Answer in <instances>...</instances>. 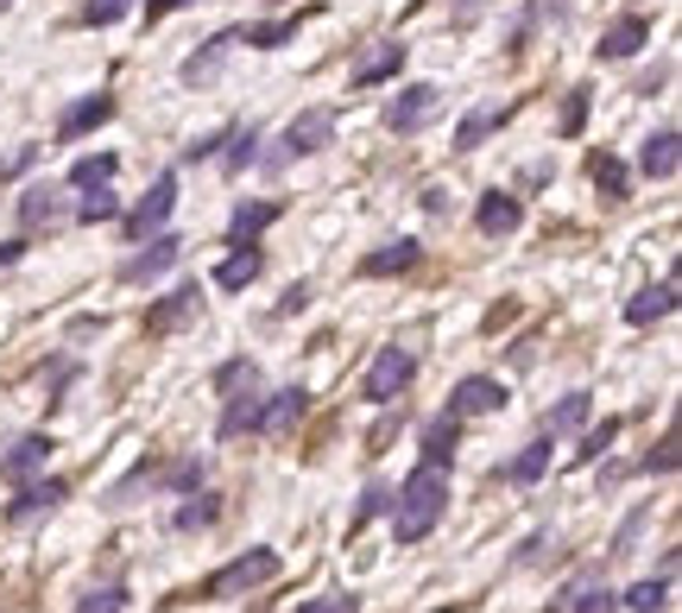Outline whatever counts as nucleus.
<instances>
[{"mask_svg":"<svg viewBox=\"0 0 682 613\" xmlns=\"http://www.w3.org/2000/svg\"><path fill=\"white\" fill-rule=\"evenodd\" d=\"M385 512H392V537H399V544H424V537L443 525V512H449V468L417 461V468L399 481V500Z\"/></svg>","mask_w":682,"mask_h":613,"instance_id":"f257e3e1","label":"nucleus"},{"mask_svg":"<svg viewBox=\"0 0 682 613\" xmlns=\"http://www.w3.org/2000/svg\"><path fill=\"white\" fill-rule=\"evenodd\" d=\"M215 392H222V417H215V436H222V443L259 431V405H266V392H259V367H253L247 355H234V360L215 367Z\"/></svg>","mask_w":682,"mask_h":613,"instance_id":"f03ea898","label":"nucleus"},{"mask_svg":"<svg viewBox=\"0 0 682 613\" xmlns=\"http://www.w3.org/2000/svg\"><path fill=\"white\" fill-rule=\"evenodd\" d=\"M278 550H266V544H253L247 557H234V562H222L209 582H202V594L209 601H234V594H253V588H266V582H278Z\"/></svg>","mask_w":682,"mask_h":613,"instance_id":"7ed1b4c3","label":"nucleus"},{"mask_svg":"<svg viewBox=\"0 0 682 613\" xmlns=\"http://www.w3.org/2000/svg\"><path fill=\"white\" fill-rule=\"evenodd\" d=\"M411 380H417V355L392 342V348H379L373 367L360 374V399H367V405H392V399L411 392Z\"/></svg>","mask_w":682,"mask_h":613,"instance_id":"20e7f679","label":"nucleus"},{"mask_svg":"<svg viewBox=\"0 0 682 613\" xmlns=\"http://www.w3.org/2000/svg\"><path fill=\"white\" fill-rule=\"evenodd\" d=\"M328 140H335V108H303L291 127L278 133V153L272 165H291V158H310V153H323Z\"/></svg>","mask_w":682,"mask_h":613,"instance_id":"39448f33","label":"nucleus"},{"mask_svg":"<svg viewBox=\"0 0 682 613\" xmlns=\"http://www.w3.org/2000/svg\"><path fill=\"white\" fill-rule=\"evenodd\" d=\"M171 209H177V171H158L146 197H139V203H133V209L121 215L126 241H146V234H158L165 222H171Z\"/></svg>","mask_w":682,"mask_h":613,"instance_id":"423d86ee","label":"nucleus"},{"mask_svg":"<svg viewBox=\"0 0 682 613\" xmlns=\"http://www.w3.org/2000/svg\"><path fill=\"white\" fill-rule=\"evenodd\" d=\"M133 247H139V254L121 259V285H152V279H165L177 259H183V241H177V234H165V229L146 234V241H133Z\"/></svg>","mask_w":682,"mask_h":613,"instance_id":"0eeeda50","label":"nucleus"},{"mask_svg":"<svg viewBox=\"0 0 682 613\" xmlns=\"http://www.w3.org/2000/svg\"><path fill=\"white\" fill-rule=\"evenodd\" d=\"M436 108H443V89H436V82H404L399 96L385 102V127H392V133H417Z\"/></svg>","mask_w":682,"mask_h":613,"instance_id":"6e6552de","label":"nucleus"},{"mask_svg":"<svg viewBox=\"0 0 682 613\" xmlns=\"http://www.w3.org/2000/svg\"><path fill=\"white\" fill-rule=\"evenodd\" d=\"M197 310H202V285H197V279L171 285V291H165V298L146 310V335H171V330H183V323H197Z\"/></svg>","mask_w":682,"mask_h":613,"instance_id":"1a4fd4ad","label":"nucleus"},{"mask_svg":"<svg viewBox=\"0 0 682 613\" xmlns=\"http://www.w3.org/2000/svg\"><path fill=\"white\" fill-rule=\"evenodd\" d=\"M51 449H57V443H51L45 431H25L20 443H13V449L0 456V481H7V487L38 481V475H45V461H51Z\"/></svg>","mask_w":682,"mask_h":613,"instance_id":"9d476101","label":"nucleus"},{"mask_svg":"<svg viewBox=\"0 0 682 613\" xmlns=\"http://www.w3.org/2000/svg\"><path fill=\"white\" fill-rule=\"evenodd\" d=\"M234 45H241V26H222V32H209V38H202L197 52L183 57V70H177V77L190 82V89H202V82H215V77H222V64H227V52H234Z\"/></svg>","mask_w":682,"mask_h":613,"instance_id":"9b49d317","label":"nucleus"},{"mask_svg":"<svg viewBox=\"0 0 682 613\" xmlns=\"http://www.w3.org/2000/svg\"><path fill=\"white\" fill-rule=\"evenodd\" d=\"M70 500V481H57V475H38V481L20 487V500H7V525H32V519H45Z\"/></svg>","mask_w":682,"mask_h":613,"instance_id":"f8f14e48","label":"nucleus"},{"mask_svg":"<svg viewBox=\"0 0 682 613\" xmlns=\"http://www.w3.org/2000/svg\"><path fill=\"white\" fill-rule=\"evenodd\" d=\"M505 411V386L493 374H468V380H455L449 392V417H493Z\"/></svg>","mask_w":682,"mask_h":613,"instance_id":"ddd939ff","label":"nucleus"},{"mask_svg":"<svg viewBox=\"0 0 682 613\" xmlns=\"http://www.w3.org/2000/svg\"><path fill=\"white\" fill-rule=\"evenodd\" d=\"M645 45H651V20H645V13H619V20L601 32L594 57H601V64H626V57H638Z\"/></svg>","mask_w":682,"mask_h":613,"instance_id":"4468645a","label":"nucleus"},{"mask_svg":"<svg viewBox=\"0 0 682 613\" xmlns=\"http://www.w3.org/2000/svg\"><path fill=\"white\" fill-rule=\"evenodd\" d=\"M417 266H424V241L399 234V241H385L373 254H360V279H399V272H417Z\"/></svg>","mask_w":682,"mask_h":613,"instance_id":"2eb2a0df","label":"nucleus"},{"mask_svg":"<svg viewBox=\"0 0 682 613\" xmlns=\"http://www.w3.org/2000/svg\"><path fill=\"white\" fill-rule=\"evenodd\" d=\"M114 108H121V102H114L108 89H96V96H82L76 108H64V114H57V140L70 146V140H82V133L108 127V121H114Z\"/></svg>","mask_w":682,"mask_h":613,"instance_id":"dca6fc26","label":"nucleus"},{"mask_svg":"<svg viewBox=\"0 0 682 613\" xmlns=\"http://www.w3.org/2000/svg\"><path fill=\"white\" fill-rule=\"evenodd\" d=\"M474 229L493 234V241H505V234L525 229V203H518L512 190H487V197L474 203Z\"/></svg>","mask_w":682,"mask_h":613,"instance_id":"f3484780","label":"nucleus"},{"mask_svg":"<svg viewBox=\"0 0 682 613\" xmlns=\"http://www.w3.org/2000/svg\"><path fill=\"white\" fill-rule=\"evenodd\" d=\"M638 171L651 183H670L682 171V140H677V127H657L645 146H638Z\"/></svg>","mask_w":682,"mask_h":613,"instance_id":"a211bd4d","label":"nucleus"},{"mask_svg":"<svg viewBox=\"0 0 682 613\" xmlns=\"http://www.w3.org/2000/svg\"><path fill=\"white\" fill-rule=\"evenodd\" d=\"M677 310V272H663L657 285H645L638 298H626V323L631 330H651V323H663Z\"/></svg>","mask_w":682,"mask_h":613,"instance_id":"6ab92c4d","label":"nucleus"},{"mask_svg":"<svg viewBox=\"0 0 682 613\" xmlns=\"http://www.w3.org/2000/svg\"><path fill=\"white\" fill-rule=\"evenodd\" d=\"M550 449H556V436H537V443H525V449L505 461V468H493V481H505V487H537L544 475H550Z\"/></svg>","mask_w":682,"mask_h":613,"instance_id":"aec40b11","label":"nucleus"},{"mask_svg":"<svg viewBox=\"0 0 682 613\" xmlns=\"http://www.w3.org/2000/svg\"><path fill=\"white\" fill-rule=\"evenodd\" d=\"M278 215H284V203H272V197H253V203H241L234 215H227V247H247V241H259Z\"/></svg>","mask_w":682,"mask_h":613,"instance_id":"412c9836","label":"nucleus"},{"mask_svg":"<svg viewBox=\"0 0 682 613\" xmlns=\"http://www.w3.org/2000/svg\"><path fill=\"white\" fill-rule=\"evenodd\" d=\"M303 411H310V392H303V386H284V392H272V399L259 405V431L253 436H284Z\"/></svg>","mask_w":682,"mask_h":613,"instance_id":"4be33fe9","label":"nucleus"},{"mask_svg":"<svg viewBox=\"0 0 682 613\" xmlns=\"http://www.w3.org/2000/svg\"><path fill=\"white\" fill-rule=\"evenodd\" d=\"M259 272H266V254H259V241H247V247H227V259L215 266V291H247Z\"/></svg>","mask_w":682,"mask_h":613,"instance_id":"5701e85b","label":"nucleus"},{"mask_svg":"<svg viewBox=\"0 0 682 613\" xmlns=\"http://www.w3.org/2000/svg\"><path fill=\"white\" fill-rule=\"evenodd\" d=\"M20 222L25 229H57L64 222V190L57 183H32L20 197Z\"/></svg>","mask_w":682,"mask_h":613,"instance_id":"b1692460","label":"nucleus"},{"mask_svg":"<svg viewBox=\"0 0 682 613\" xmlns=\"http://www.w3.org/2000/svg\"><path fill=\"white\" fill-rule=\"evenodd\" d=\"M594 411V392H562L550 411H544V436H575Z\"/></svg>","mask_w":682,"mask_h":613,"instance_id":"393cba45","label":"nucleus"},{"mask_svg":"<svg viewBox=\"0 0 682 613\" xmlns=\"http://www.w3.org/2000/svg\"><path fill=\"white\" fill-rule=\"evenodd\" d=\"M303 20H310V13H284V20H253V26H241V45H253V52H278V45H291V38H298Z\"/></svg>","mask_w":682,"mask_h":613,"instance_id":"a878e982","label":"nucleus"},{"mask_svg":"<svg viewBox=\"0 0 682 613\" xmlns=\"http://www.w3.org/2000/svg\"><path fill=\"white\" fill-rule=\"evenodd\" d=\"M455 443H461V417H429L424 424V461H436V468H455Z\"/></svg>","mask_w":682,"mask_h":613,"instance_id":"bb28decb","label":"nucleus"},{"mask_svg":"<svg viewBox=\"0 0 682 613\" xmlns=\"http://www.w3.org/2000/svg\"><path fill=\"white\" fill-rule=\"evenodd\" d=\"M202 481H209V461H202V456L158 461V493H197Z\"/></svg>","mask_w":682,"mask_h":613,"instance_id":"cd10ccee","label":"nucleus"},{"mask_svg":"<svg viewBox=\"0 0 682 613\" xmlns=\"http://www.w3.org/2000/svg\"><path fill=\"white\" fill-rule=\"evenodd\" d=\"M512 121V108H474V114H461V127H455V153H474L487 133H500Z\"/></svg>","mask_w":682,"mask_h":613,"instance_id":"c85d7f7f","label":"nucleus"},{"mask_svg":"<svg viewBox=\"0 0 682 613\" xmlns=\"http://www.w3.org/2000/svg\"><path fill=\"white\" fill-rule=\"evenodd\" d=\"M215 519H222V500L197 487V493H183V506L171 512V532H209Z\"/></svg>","mask_w":682,"mask_h":613,"instance_id":"c756f323","label":"nucleus"},{"mask_svg":"<svg viewBox=\"0 0 682 613\" xmlns=\"http://www.w3.org/2000/svg\"><path fill=\"white\" fill-rule=\"evenodd\" d=\"M588 178H594V190H601L606 203H626L631 171H626V165H619L613 153H594V158H588Z\"/></svg>","mask_w":682,"mask_h":613,"instance_id":"7c9ffc66","label":"nucleus"},{"mask_svg":"<svg viewBox=\"0 0 682 613\" xmlns=\"http://www.w3.org/2000/svg\"><path fill=\"white\" fill-rule=\"evenodd\" d=\"M670 582H677V576H663V569H657V576H645V582H631L626 594H619V608H631V613H663V608H670Z\"/></svg>","mask_w":682,"mask_h":613,"instance_id":"2f4dec72","label":"nucleus"},{"mask_svg":"<svg viewBox=\"0 0 682 613\" xmlns=\"http://www.w3.org/2000/svg\"><path fill=\"white\" fill-rule=\"evenodd\" d=\"M114 171H121V158L114 153H82L64 171V190H89V183H114Z\"/></svg>","mask_w":682,"mask_h":613,"instance_id":"473e14b6","label":"nucleus"},{"mask_svg":"<svg viewBox=\"0 0 682 613\" xmlns=\"http://www.w3.org/2000/svg\"><path fill=\"white\" fill-rule=\"evenodd\" d=\"M70 215L82 222V229H96V222H114V215H121V197H114V183H89V190H82V203H76Z\"/></svg>","mask_w":682,"mask_h":613,"instance_id":"72a5a7b5","label":"nucleus"},{"mask_svg":"<svg viewBox=\"0 0 682 613\" xmlns=\"http://www.w3.org/2000/svg\"><path fill=\"white\" fill-rule=\"evenodd\" d=\"M404 70V45H379L360 70H354V89H379V82H392Z\"/></svg>","mask_w":682,"mask_h":613,"instance_id":"f704fd0d","label":"nucleus"},{"mask_svg":"<svg viewBox=\"0 0 682 613\" xmlns=\"http://www.w3.org/2000/svg\"><path fill=\"white\" fill-rule=\"evenodd\" d=\"M619 443V417H601V424H581V443H575V461L581 468H594V461L606 456Z\"/></svg>","mask_w":682,"mask_h":613,"instance_id":"c9c22d12","label":"nucleus"},{"mask_svg":"<svg viewBox=\"0 0 682 613\" xmlns=\"http://www.w3.org/2000/svg\"><path fill=\"white\" fill-rule=\"evenodd\" d=\"M152 487H158V461H133V475H126V481H114L108 487V506H133V500H139V493H152Z\"/></svg>","mask_w":682,"mask_h":613,"instance_id":"e433bc0d","label":"nucleus"},{"mask_svg":"<svg viewBox=\"0 0 682 613\" xmlns=\"http://www.w3.org/2000/svg\"><path fill=\"white\" fill-rule=\"evenodd\" d=\"M556 13H562V0H530L525 13L512 20V32H505V52H525V38L544 26V20H556Z\"/></svg>","mask_w":682,"mask_h":613,"instance_id":"4c0bfd02","label":"nucleus"},{"mask_svg":"<svg viewBox=\"0 0 682 613\" xmlns=\"http://www.w3.org/2000/svg\"><path fill=\"white\" fill-rule=\"evenodd\" d=\"M222 165L227 171H234V178H241V171H247V165H259V127H234L227 133V146H222Z\"/></svg>","mask_w":682,"mask_h":613,"instance_id":"58836bf2","label":"nucleus"},{"mask_svg":"<svg viewBox=\"0 0 682 613\" xmlns=\"http://www.w3.org/2000/svg\"><path fill=\"white\" fill-rule=\"evenodd\" d=\"M556 608L562 613H619V594H613L606 582H594V588H581V594H562Z\"/></svg>","mask_w":682,"mask_h":613,"instance_id":"ea45409f","label":"nucleus"},{"mask_svg":"<svg viewBox=\"0 0 682 613\" xmlns=\"http://www.w3.org/2000/svg\"><path fill=\"white\" fill-rule=\"evenodd\" d=\"M126 582H101V588H89L82 601H76V613H126Z\"/></svg>","mask_w":682,"mask_h":613,"instance_id":"a19ab883","label":"nucleus"},{"mask_svg":"<svg viewBox=\"0 0 682 613\" xmlns=\"http://www.w3.org/2000/svg\"><path fill=\"white\" fill-rule=\"evenodd\" d=\"M133 7H139V0H89V7H82V26H121Z\"/></svg>","mask_w":682,"mask_h":613,"instance_id":"79ce46f5","label":"nucleus"},{"mask_svg":"<svg viewBox=\"0 0 682 613\" xmlns=\"http://www.w3.org/2000/svg\"><path fill=\"white\" fill-rule=\"evenodd\" d=\"M677 461H682V443H677V431H663V443H657L638 468H645V475H677Z\"/></svg>","mask_w":682,"mask_h":613,"instance_id":"37998d69","label":"nucleus"},{"mask_svg":"<svg viewBox=\"0 0 682 613\" xmlns=\"http://www.w3.org/2000/svg\"><path fill=\"white\" fill-rule=\"evenodd\" d=\"M581 127H588V89H569V102H562V121H556V133H562V140H575Z\"/></svg>","mask_w":682,"mask_h":613,"instance_id":"c03bdc74","label":"nucleus"},{"mask_svg":"<svg viewBox=\"0 0 682 613\" xmlns=\"http://www.w3.org/2000/svg\"><path fill=\"white\" fill-rule=\"evenodd\" d=\"M227 133H234V127H215V133H202V140H190V146H183V165H202V158H222Z\"/></svg>","mask_w":682,"mask_h":613,"instance_id":"a18cd8bd","label":"nucleus"},{"mask_svg":"<svg viewBox=\"0 0 682 613\" xmlns=\"http://www.w3.org/2000/svg\"><path fill=\"white\" fill-rule=\"evenodd\" d=\"M645 525H651V506H638L626 525H619V537H613V550H606V557H631V537L645 532Z\"/></svg>","mask_w":682,"mask_h":613,"instance_id":"49530a36","label":"nucleus"},{"mask_svg":"<svg viewBox=\"0 0 682 613\" xmlns=\"http://www.w3.org/2000/svg\"><path fill=\"white\" fill-rule=\"evenodd\" d=\"M392 506V493H385V487L379 481H367V493H360V512H354V532H360V525H367V519H379V512Z\"/></svg>","mask_w":682,"mask_h":613,"instance_id":"de8ad7c7","label":"nucleus"},{"mask_svg":"<svg viewBox=\"0 0 682 613\" xmlns=\"http://www.w3.org/2000/svg\"><path fill=\"white\" fill-rule=\"evenodd\" d=\"M298 613H360V594H323V601H303Z\"/></svg>","mask_w":682,"mask_h":613,"instance_id":"09e8293b","label":"nucleus"},{"mask_svg":"<svg viewBox=\"0 0 682 613\" xmlns=\"http://www.w3.org/2000/svg\"><path fill=\"white\" fill-rule=\"evenodd\" d=\"M183 7H197V0H146V26L171 20V13H183Z\"/></svg>","mask_w":682,"mask_h":613,"instance_id":"8fccbe9b","label":"nucleus"},{"mask_svg":"<svg viewBox=\"0 0 682 613\" xmlns=\"http://www.w3.org/2000/svg\"><path fill=\"white\" fill-rule=\"evenodd\" d=\"M303 304H310V285L298 279V285H291V291H284V298H278V316H298Z\"/></svg>","mask_w":682,"mask_h":613,"instance_id":"3c124183","label":"nucleus"},{"mask_svg":"<svg viewBox=\"0 0 682 613\" xmlns=\"http://www.w3.org/2000/svg\"><path fill=\"white\" fill-rule=\"evenodd\" d=\"M424 215H449V190H436V183H429V190H424Z\"/></svg>","mask_w":682,"mask_h":613,"instance_id":"603ef678","label":"nucleus"},{"mask_svg":"<svg viewBox=\"0 0 682 613\" xmlns=\"http://www.w3.org/2000/svg\"><path fill=\"white\" fill-rule=\"evenodd\" d=\"M544 544H550V532H537V537H530V544H525V550H518L512 562H518V569H525V562H537V557H544Z\"/></svg>","mask_w":682,"mask_h":613,"instance_id":"864d4df0","label":"nucleus"},{"mask_svg":"<svg viewBox=\"0 0 682 613\" xmlns=\"http://www.w3.org/2000/svg\"><path fill=\"white\" fill-rule=\"evenodd\" d=\"M25 259V241H0V266H20Z\"/></svg>","mask_w":682,"mask_h":613,"instance_id":"5fc2aeb1","label":"nucleus"},{"mask_svg":"<svg viewBox=\"0 0 682 613\" xmlns=\"http://www.w3.org/2000/svg\"><path fill=\"white\" fill-rule=\"evenodd\" d=\"M7 7H13V0H0V13H7Z\"/></svg>","mask_w":682,"mask_h":613,"instance_id":"6e6d98bb","label":"nucleus"}]
</instances>
